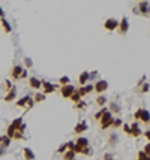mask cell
I'll list each match as a JSON object with an SVG mask.
<instances>
[{"instance_id": "cell-43", "label": "cell", "mask_w": 150, "mask_h": 160, "mask_svg": "<svg viewBox=\"0 0 150 160\" xmlns=\"http://www.w3.org/2000/svg\"><path fill=\"white\" fill-rule=\"evenodd\" d=\"M104 159H112V156H111V154H105V156H104Z\"/></svg>"}, {"instance_id": "cell-27", "label": "cell", "mask_w": 150, "mask_h": 160, "mask_svg": "<svg viewBox=\"0 0 150 160\" xmlns=\"http://www.w3.org/2000/svg\"><path fill=\"white\" fill-rule=\"evenodd\" d=\"M69 99H71V100H72V102H78V100H80V99H81V94H80V93H78V90H75L74 93H72V94H71V97H69Z\"/></svg>"}, {"instance_id": "cell-24", "label": "cell", "mask_w": 150, "mask_h": 160, "mask_svg": "<svg viewBox=\"0 0 150 160\" xmlns=\"http://www.w3.org/2000/svg\"><path fill=\"white\" fill-rule=\"evenodd\" d=\"M86 106H87V103H86L84 100H81V99H80L78 102H75V109H78V111H81V109H84Z\"/></svg>"}, {"instance_id": "cell-18", "label": "cell", "mask_w": 150, "mask_h": 160, "mask_svg": "<svg viewBox=\"0 0 150 160\" xmlns=\"http://www.w3.org/2000/svg\"><path fill=\"white\" fill-rule=\"evenodd\" d=\"M11 142H12V138H11L9 135L0 136V145H3L5 148H6V147H9V145H11Z\"/></svg>"}, {"instance_id": "cell-29", "label": "cell", "mask_w": 150, "mask_h": 160, "mask_svg": "<svg viewBox=\"0 0 150 160\" xmlns=\"http://www.w3.org/2000/svg\"><path fill=\"white\" fill-rule=\"evenodd\" d=\"M138 159H140V160H143V159L147 160V159H149L150 160V156L146 153V151H144V150H143V151H140V153H138Z\"/></svg>"}, {"instance_id": "cell-39", "label": "cell", "mask_w": 150, "mask_h": 160, "mask_svg": "<svg viewBox=\"0 0 150 160\" xmlns=\"http://www.w3.org/2000/svg\"><path fill=\"white\" fill-rule=\"evenodd\" d=\"M144 136H146V139H147V141H150V129H147V130L144 132Z\"/></svg>"}, {"instance_id": "cell-34", "label": "cell", "mask_w": 150, "mask_h": 160, "mask_svg": "<svg viewBox=\"0 0 150 160\" xmlns=\"http://www.w3.org/2000/svg\"><path fill=\"white\" fill-rule=\"evenodd\" d=\"M66 150H68V145H66V144H65V145H62V147H60V148H59V150H57V153H59V154H60V153H65V151H66Z\"/></svg>"}, {"instance_id": "cell-46", "label": "cell", "mask_w": 150, "mask_h": 160, "mask_svg": "<svg viewBox=\"0 0 150 160\" xmlns=\"http://www.w3.org/2000/svg\"><path fill=\"white\" fill-rule=\"evenodd\" d=\"M149 15H150V12H149Z\"/></svg>"}, {"instance_id": "cell-3", "label": "cell", "mask_w": 150, "mask_h": 160, "mask_svg": "<svg viewBox=\"0 0 150 160\" xmlns=\"http://www.w3.org/2000/svg\"><path fill=\"white\" fill-rule=\"evenodd\" d=\"M128 30H129V21H128V18H126V17H123V18H122V21H119L117 32H119V35L125 36V35L128 33Z\"/></svg>"}, {"instance_id": "cell-42", "label": "cell", "mask_w": 150, "mask_h": 160, "mask_svg": "<svg viewBox=\"0 0 150 160\" xmlns=\"http://www.w3.org/2000/svg\"><path fill=\"white\" fill-rule=\"evenodd\" d=\"M5 17V12H3V9H2V6H0V18H3Z\"/></svg>"}, {"instance_id": "cell-1", "label": "cell", "mask_w": 150, "mask_h": 160, "mask_svg": "<svg viewBox=\"0 0 150 160\" xmlns=\"http://www.w3.org/2000/svg\"><path fill=\"white\" fill-rule=\"evenodd\" d=\"M112 121H114V114L108 109V111H107V112L101 117V120H99L101 129H102V130H107L108 127H111V126H112Z\"/></svg>"}, {"instance_id": "cell-45", "label": "cell", "mask_w": 150, "mask_h": 160, "mask_svg": "<svg viewBox=\"0 0 150 160\" xmlns=\"http://www.w3.org/2000/svg\"><path fill=\"white\" fill-rule=\"evenodd\" d=\"M138 2H141V0H138Z\"/></svg>"}, {"instance_id": "cell-20", "label": "cell", "mask_w": 150, "mask_h": 160, "mask_svg": "<svg viewBox=\"0 0 150 160\" xmlns=\"http://www.w3.org/2000/svg\"><path fill=\"white\" fill-rule=\"evenodd\" d=\"M96 105H99V106H105V105H107V97H105L102 93L96 97Z\"/></svg>"}, {"instance_id": "cell-12", "label": "cell", "mask_w": 150, "mask_h": 160, "mask_svg": "<svg viewBox=\"0 0 150 160\" xmlns=\"http://www.w3.org/2000/svg\"><path fill=\"white\" fill-rule=\"evenodd\" d=\"M90 91H93V85H90V84H84V85H81L78 88V93L81 94V97L86 96V94H89Z\"/></svg>"}, {"instance_id": "cell-31", "label": "cell", "mask_w": 150, "mask_h": 160, "mask_svg": "<svg viewBox=\"0 0 150 160\" xmlns=\"http://www.w3.org/2000/svg\"><path fill=\"white\" fill-rule=\"evenodd\" d=\"M149 90H150L149 82H143V84H141V93H147Z\"/></svg>"}, {"instance_id": "cell-10", "label": "cell", "mask_w": 150, "mask_h": 160, "mask_svg": "<svg viewBox=\"0 0 150 160\" xmlns=\"http://www.w3.org/2000/svg\"><path fill=\"white\" fill-rule=\"evenodd\" d=\"M15 97H17V88L12 85V87L8 90V94L5 96V102H8V103H9V102H12Z\"/></svg>"}, {"instance_id": "cell-6", "label": "cell", "mask_w": 150, "mask_h": 160, "mask_svg": "<svg viewBox=\"0 0 150 160\" xmlns=\"http://www.w3.org/2000/svg\"><path fill=\"white\" fill-rule=\"evenodd\" d=\"M104 27H105V30H108V32H114V30H117V27H119V21H117L116 18H108V20H105Z\"/></svg>"}, {"instance_id": "cell-19", "label": "cell", "mask_w": 150, "mask_h": 160, "mask_svg": "<svg viewBox=\"0 0 150 160\" xmlns=\"http://www.w3.org/2000/svg\"><path fill=\"white\" fill-rule=\"evenodd\" d=\"M23 156H24V159H29V160L36 159V154H35L30 148H24V150H23Z\"/></svg>"}, {"instance_id": "cell-14", "label": "cell", "mask_w": 150, "mask_h": 160, "mask_svg": "<svg viewBox=\"0 0 150 160\" xmlns=\"http://www.w3.org/2000/svg\"><path fill=\"white\" fill-rule=\"evenodd\" d=\"M86 130H87V123H86V121H80L74 129V132L77 135H80V133H83V132H86Z\"/></svg>"}, {"instance_id": "cell-25", "label": "cell", "mask_w": 150, "mask_h": 160, "mask_svg": "<svg viewBox=\"0 0 150 160\" xmlns=\"http://www.w3.org/2000/svg\"><path fill=\"white\" fill-rule=\"evenodd\" d=\"M107 111H108V108H107V106H102V109H101V111H98V112L95 114V120H101V117H102Z\"/></svg>"}, {"instance_id": "cell-8", "label": "cell", "mask_w": 150, "mask_h": 160, "mask_svg": "<svg viewBox=\"0 0 150 160\" xmlns=\"http://www.w3.org/2000/svg\"><path fill=\"white\" fill-rule=\"evenodd\" d=\"M138 12H140L141 15H149L150 6L146 0H141V2H140V5H138Z\"/></svg>"}, {"instance_id": "cell-5", "label": "cell", "mask_w": 150, "mask_h": 160, "mask_svg": "<svg viewBox=\"0 0 150 160\" xmlns=\"http://www.w3.org/2000/svg\"><path fill=\"white\" fill-rule=\"evenodd\" d=\"M93 90L96 91V93H105L107 90H108V81L105 80H101V81H96V84L93 85Z\"/></svg>"}, {"instance_id": "cell-7", "label": "cell", "mask_w": 150, "mask_h": 160, "mask_svg": "<svg viewBox=\"0 0 150 160\" xmlns=\"http://www.w3.org/2000/svg\"><path fill=\"white\" fill-rule=\"evenodd\" d=\"M141 133H143V132H141V129H140L138 121L132 123V124H131V133H129V136H132V138H140Z\"/></svg>"}, {"instance_id": "cell-21", "label": "cell", "mask_w": 150, "mask_h": 160, "mask_svg": "<svg viewBox=\"0 0 150 160\" xmlns=\"http://www.w3.org/2000/svg\"><path fill=\"white\" fill-rule=\"evenodd\" d=\"M63 159H65V160L75 159V151H74V150H68L66 153H63Z\"/></svg>"}, {"instance_id": "cell-30", "label": "cell", "mask_w": 150, "mask_h": 160, "mask_svg": "<svg viewBox=\"0 0 150 160\" xmlns=\"http://www.w3.org/2000/svg\"><path fill=\"white\" fill-rule=\"evenodd\" d=\"M122 130H123V132H125V133H126V135L129 136V133H131V126H129V124H125V123H123V124H122Z\"/></svg>"}, {"instance_id": "cell-41", "label": "cell", "mask_w": 150, "mask_h": 160, "mask_svg": "<svg viewBox=\"0 0 150 160\" xmlns=\"http://www.w3.org/2000/svg\"><path fill=\"white\" fill-rule=\"evenodd\" d=\"M5 85H6V88H8V90H9V88L12 87V84H11V81H6V84H5Z\"/></svg>"}, {"instance_id": "cell-16", "label": "cell", "mask_w": 150, "mask_h": 160, "mask_svg": "<svg viewBox=\"0 0 150 160\" xmlns=\"http://www.w3.org/2000/svg\"><path fill=\"white\" fill-rule=\"evenodd\" d=\"M90 80V74L89 72H81L80 74V77H78V82H80V85H84V84H87V81Z\"/></svg>"}, {"instance_id": "cell-26", "label": "cell", "mask_w": 150, "mask_h": 160, "mask_svg": "<svg viewBox=\"0 0 150 160\" xmlns=\"http://www.w3.org/2000/svg\"><path fill=\"white\" fill-rule=\"evenodd\" d=\"M33 100H35V103H39V102L45 100V93H44V94H42V93H36L35 97H33Z\"/></svg>"}, {"instance_id": "cell-23", "label": "cell", "mask_w": 150, "mask_h": 160, "mask_svg": "<svg viewBox=\"0 0 150 160\" xmlns=\"http://www.w3.org/2000/svg\"><path fill=\"white\" fill-rule=\"evenodd\" d=\"M108 109L111 111L112 114H120V111H122V109H120V106H119L117 103H111V105L108 106Z\"/></svg>"}, {"instance_id": "cell-36", "label": "cell", "mask_w": 150, "mask_h": 160, "mask_svg": "<svg viewBox=\"0 0 150 160\" xmlns=\"http://www.w3.org/2000/svg\"><path fill=\"white\" fill-rule=\"evenodd\" d=\"M66 145H68V150H74V147H75V142H72V141H69V142H68Z\"/></svg>"}, {"instance_id": "cell-33", "label": "cell", "mask_w": 150, "mask_h": 160, "mask_svg": "<svg viewBox=\"0 0 150 160\" xmlns=\"http://www.w3.org/2000/svg\"><path fill=\"white\" fill-rule=\"evenodd\" d=\"M141 111H143V108H138L137 111H135V114H134V118L137 121H140V117H141Z\"/></svg>"}, {"instance_id": "cell-15", "label": "cell", "mask_w": 150, "mask_h": 160, "mask_svg": "<svg viewBox=\"0 0 150 160\" xmlns=\"http://www.w3.org/2000/svg\"><path fill=\"white\" fill-rule=\"evenodd\" d=\"M29 85L33 88V90H38V88H41L42 87V81L35 78V77H32L30 80H29Z\"/></svg>"}, {"instance_id": "cell-11", "label": "cell", "mask_w": 150, "mask_h": 160, "mask_svg": "<svg viewBox=\"0 0 150 160\" xmlns=\"http://www.w3.org/2000/svg\"><path fill=\"white\" fill-rule=\"evenodd\" d=\"M42 87H44V93H45V94H51V93H54V90H56V87H54L51 82H48V81H42Z\"/></svg>"}, {"instance_id": "cell-28", "label": "cell", "mask_w": 150, "mask_h": 160, "mask_svg": "<svg viewBox=\"0 0 150 160\" xmlns=\"http://www.w3.org/2000/svg\"><path fill=\"white\" fill-rule=\"evenodd\" d=\"M122 124H123L122 118H116V117H114V121H112L111 127H114V129H120V127H122Z\"/></svg>"}, {"instance_id": "cell-32", "label": "cell", "mask_w": 150, "mask_h": 160, "mask_svg": "<svg viewBox=\"0 0 150 160\" xmlns=\"http://www.w3.org/2000/svg\"><path fill=\"white\" fill-rule=\"evenodd\" d=\"M69 77H62V78H60V80H59V84H60V85H66V84H69Z\"/></svg>"}, {"instance_id": "cell-38", "label": "cell", "mask_w": 150, "mask_h": 160, "mask_svg": "<svg viewBox=\"0 0 150 160\" xmlns=\"http://www.w3.org/2000/svg\"><path fill=\"white\" fill-rule=\"evenodd\" d=\"M24 78H27V71H26V69H23V72H21V78H20V80H24Z\"/></svg>"}, {"instance_id": "cell-37", "label": "cell", "mask_w": 150, "mask_h": 160, "mask_svg": "<svg viewBox=\"0 0 150 160\" xmlns=\"http://www.w3.org/2000/svg\"><path fill=\"white\" fill-rule=\"evenodd\" d=\"M24 63H26V66H27V67H32V60H30V58H26V60H24Z\"/></svg>"}, {"instance_id": "cell-40", "label": "cell", "mask_w": 150, "mask_h": 160, "mask_svg": "<svg viewBox=\"0 0 150 160\" xmlns=\"http://www.w3.org/2000/svg\"><path fill=\"white\" fill-rule=\"evenodd\" d=\"M144 151H146V153H147V154L150 156V141H149V144H147V145L144 147Z\"/></svg>"}, {"instance_id": "cell-4", "label": "cell", "mask_w": 150, "mask_h": 160, "mask_svg": "<svg viewBox=\"0 0 150 160\" xmlns=\"http://www.w3.org/2000/svg\"><path fill=\"white\" fill-rule=\"evenodd\" d=\"M75 91V87L69 82V84H66V85H62L60 87V94L65 97V99H69L71 97V94Z\"/></svg>"}, {"instance_id": "cell-17", "label": "cell", "mask_w": 150, "mask_h": 160, "mask_svg": "<svg viewBox=\"0 0 150 160\" xmlns=\"http://www.w3.org/2000/svg\"><path fill=\"white\" fill-rule=\"evenodd\" d=\"M140 121H143L144 124H150V112L147 111V109H144V108H143V111H141Z\"/></svg>"}, {"instance_id": "cell-2", "label": "cell", "mask_w": 150, "mask_h": 160, "mask_svg": "<svg viewBox=\"0 0 150 160\" xmlns=\"http://www.w3.org/2000/svg\"><path fill=\"white\" fill-rule=\"evenodd\" d=\"M86 147H89V141H87L86 138H78V139L75 141V147H74L75 154H83Z\"/></svg>"}, {"instance_id": "cell-22", "label": "cell", "mask_w": 150, "mask_h": 160, "mask_svg": "<svg viewBox=\"0 0 150 160\" xmlns=\"http://www.w3.org/2000/svg\"><path fill=\"white\" fill-rule=\"evenodd\" d=\"M29 97H30V96H24V97H21L20 100H17V106H20V108L26 106V105H27V100H29Z\"/></svg>"}, {"instance_id": "cell-13", "label": "cell", "mask_w": 150, "mask_h": 160, "mask_svg": "<svg viewBox=\"0 0 150 160\" xmlns=\"http://www.w3.org/2000/svg\"><path fill=\"white\" fill-rule=\"evenodd\" d=\"M0 24H2V27H3V32L5 33H11L12 32V26L9 24V21L3 17V18H0Z\"/></svg>"}, {"instance_id": "cell-35", "label": "cell", "mask_w": 150, "mask_h": 160, "mask_svg": "<svg viewBox=\"0 0 150 160\" xmlns=\"http://www.w3.org/2000/svg\"><path fill=\"white\" fill-rule=\"evenodd\" d=\"M116 141H117V136H116V135H111V138H110V144L114 145V144H116Z\"/></svg>"}, {"instance_id": "cell-9", "label": "cell", "mask_w": 150, "mask_h": 160, "mask_svg": "<svg viewBox=\"0 0 150 160\" xmlns=\"http://www.w3.org/2000/svg\"><path fill=\"white\" fill-rule=\"evenodd\" d=\"M21 72H23V66H20V64L14 66L12 71H11V77H12V80H20V78H21Z\"/></svg>"}, {"instance_id": "cell-44", "label": "cell", "mask_w": 150, "mask_h": 160, "mask_svg": "<svg viewBox=\"0 0 150 160\" xmlns=\"http://www.w3.org/2000/svg\"><path fill=\"white\" fill-rule=\"evenodd\" d=\"M0 156H2V151H0Z\"/></svg>"}]
</instances>
